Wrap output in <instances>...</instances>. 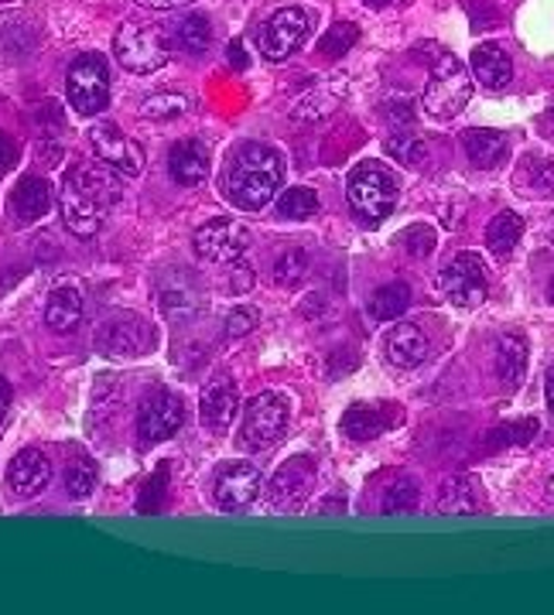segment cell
Masks as SVG:
<instances>
[{"label":"cell","mask_w":554,"mask_h":615,"mask_svg":"<svg viewBox=\"0 0 554 615\" xmlns=\"http://www.w3.org/2000/svg\"><path fill=\"white\" fill-rule=\"evenodd\" d=\"M398 196H401V181L380 161L356 164L350 172V181H345V199H350L353 212L366 226L383 223L398 209Z\"/></svg>","instance_id":"7a4b0ae2"},{"label":"cell","mask_w":554,"mask_h":615,"mask_svg":"<svg viewBox=\"0 0 554 615\" xmlns=\"http://www.w3.org/2000/svg\"><path fill=\"white\" fill-rule=\"evenodd\" d=\"M97 479H100V472L89 459H73V462H68V468H65V489H68L73 500H86V495H92Z\"/></svg>","instance_id":"1f68e13d"},{"label":"cell","mask_w":554,"mask_h":615,"mask_svg":"<svg viewBox=\"0 0 554 615\" xmlns=\"http://www.w3.org/2000/svg\"><path fill=\"white\" fill-rule=\"evenodd\" d=\"M428 336H425V328L421 325H414V322H398L394 328L387 332L383 339V352H387V360L401 366V369H411V366H418L428 360Z\"/></svg>","instance_id":"e0dca14e"},{"label":"cell","mask_w":554,"mask_h":615,"mask_svg":"<svg viewBox=\"0 0 554 615\" xmlns=\"http://www.w3.org/2000/svg\"><path fill=\"white\" fill-rule=\"evenodd\" d=\"M277 212H281L285 219H312L315 212H318L315 188H305V185L288 188V192L277 199Z\"/></svg>","instance_id":"4dcf8cb0"},{"label":"cell","mask_w":554,"mask_h":615,"mask_svg":"<svg viewBox=\"0 0 554 615\" xmlns=\"http://www.w3.org/2000/svg\"><path fill=\"white\" fill-rule=\"evenodd\" d=\"M11 400H14V390L4 376H0V424H4V417L11 414Z\"/></svg>","instance_id":"60d3db41"},{"label":"cell","mask_w":554,"mask_h":615,"mask_svg":"<svg viewBox=\"0 0 554 615\" xmlns=\"http://www.w3.org/2000/svg\"><path fill=\"white\" fill-rule=\"evenodd\" d=\"M161 479H165V468H161L158 476L151 479V495H154V492H161ZM137 506H141V513H154L161 503H158V500H144V503H137Z\"/></svg>","instance_id":"b9f144b4"},{"label":"cell","mask_w":554,"mask_h":615,"mask_svg":"<svg viewBox=\"0 0 554 615\" xmlns=\"http://www.w3.org/2000/svg\"><path fill=\"white\" fill-rule=\"evenodd\" d=\"M178 45L185 52H205L213 45V25H210V17L205 14H189V17H181V25H178Z\"/></svg>","instance_id":"f546056e"},{"label":"cell","mask_w":554,"mask_h":615,"mask_svg":"<svg viewBox=\"0 0 554 615\" xmlns=\"http://www.w3.org/2000/svg\"><path fill=\"white\" fill-rule=\"evenodd\" d=\"M411 304V291L407 284H387V288H377L374 294H369V318L377 322H394L407 312Z\"/></svg>","instance_id":"4316f807"},{"label":"cell","mask_w":554,"mask_h":615,"mask_svg":"<svg viewBox=\"0 0 554 615\" xmlns=\"http://www.w3.org/2000/svg\"><path fill=\"white\" fill-rule=\"evenodd\" d=\"M524 366H527V346L520 336H503L496 342V369L506 380V387H517L520 376H524Z\"/></svg>","instance_id":"83f0119b"},{"label":"cell","mask_w":554,"mask_h":615,"mask_svg":"<svg viewBox=\"0 0 554 615\" xmlns=\"http://www.w3.org/2000/svg\"><path fill=\"white\" fill-rule=\"evenodd\" d=\"M398 417H401V414L390 417L387 407H377V404H353L350 411L342 414V431H345V438H353V441H374V438L383 435Z\"/></svg>","instance_id":"7402d4cb"},{"label":"cell","mask_w":554,"mask_h":615,"mask_svg":"<svg viewBox=\"0 0 554 615\" xmlns=\"http://www.w3.org/2000/svg\"><path fill=\"white\" fill-rule=\"evenodd\" d=\"M89 145L103 164H110L113 172H121L127 178L141 175L144 164H148L144 148L137 145V140H130L117 124H97L89 130Z\"/></svg>","instance_id":"30bf717a"},{"label":"cell","mask_w":554,"mask_h":615,"mask_svg":"<svg viewBox=\"0 0 554 615\" xmlns=\"http://www.w3.org/2000/svg\"><path fill=\"white\" fill-rule=\"evenodd\" d=\"M250 229L237 219H210L202 223L192 236V247L210 264H234L250 250Z\"/></svg>","instance_id":"9c48e42d"},{"label":"cell","mask_w":554,"mask_h":615,"mask_svg":"<svg viewBox=\"0 0 554 615\" xmlns=\"http://www.w3.org/2000/svg\"><path fill=\"white\" fill-rule=\"evenodd\" d=\"M141 8H151V11H175V8H185L192 4V0H137Z\"/></svg>","instance_id":"ab89813d"},{"label":"cell","mask_w":554,"mask_h":615,"mask_svg":"<svg viewBox=\"0 0 554 615\" xmlns=\"http://www.w3.org/2000/svg\"><path fill=\"white\" fill-rule=\"evenodd\" d=\"M65 181H73L83 196H89L92 202H100L106 212L121 202V196H124V188H121V178H117V172L110 168V164H97V161H83V164H76L73 172L65 175Z\"/></svg>","instance_id":"2e32d148"},{"label":"cell","mask_w":554,"mask_h":615,"mask_svg":"<svg viewBox=\"0 0 554 615\" xmlns=\"http://www.w3.org/2000/svg\"><path fill=\"white\" fill-rule=\"evenodd\" d=\"M469 65H473V76L482 89H503L514 76V62L500 49V45H479L469 59Z\"/></svg>","instance_id":"44dd1931"},{"label":"cell","mask_w":554,"mask_h":615,"mask_svg":"<svg viewBox=\"0 0 554 615\" xmlns=\"http://www.w3.org/2000/svg\"><path fill=\"white\" fill-rule=\"evenodd\" d=\"M229 59H234V65H237V68H243V65H247V62H243V52H240V41L229 45Z\"/></svg>","instance_id":"ee69618b"},{"label":"cell","mask_w":554,"mask_h":615,"mask_svg":"<svg viewBox=\"0 0 554 615\" xmlns=\"http://www.w3.org/2000/svg\"><path fill=\"white\" fill-rule=\"evenodd\" d=\"M219 181H223L226 199L237 209L257 212L277 196V188L285 185V158L281 151L250 140V145H240L229 154V164Z\"/></svg>","instance_id":"6da1fadb"},{"label":"cell","mask_w":554,"mask_h":615,"mask_svg":"<svg viewBox=\"0 0 554 615\" xmlns=\"http://www.w3.org/2000/svg\"><path fill=\"white\" fill-rule=\"evenodd\" d=\"M438 291L455 308H476L487 298V267L479 253H458L452 264L438 274Z\"/></svg>","instance_id":"ba28073f"},{"label":"cell","mask_w":554,"mask_h":615,"mask_svg":"<svg viewBox=\"0 0 554 615\" xmlns=\"http://www.w3.org/2000/svg\"><path fill=\"white\" fill-rule=\"evenodd\" d=\"M421 500V492L414 482H398V486H390V492L383 495V513H411L414 506H418Z\"/></svg>","instance_id":"d590c367"},{"label":"cell","mask_w":554,"mask_h":615,"mask_svg":"<svg viewBox=\"0 0 554 615\" xmlns=\"http://www.w3.org/2000/svg\"><path fill=\"white\" fill-rule=\"evenodd\" d=\"M65 100L73 103L76 113L97 116L110 103V68L100 55H83L68 68L65 79Z\"/></svg>","instance_id":"5b68a950"},{"label":"cell","mask_w":554,"mask_h":615,"mask_svg":"<svg viewBox=\"0 0 554 615\" xmlns=\"http://www.w3.org/2000/svg\"><path fill=\"white\" fill-rule=\"evenodd\" d=\"M229 284H234L237 294H247L253 288V271L247 264H240V260H234V271H229Z\"/></svg>","instance_id":"74e56055"},{"label":"cell","mask_w":554,"mask_h":615,"mask_svg":"<svg viewBox=\"0 0 554 615\" xmlns=\"http://www.w3.org/2000/svg\"><path fill=\"white\" fill-rule=\"evenodd\" d=\"M45 322H49L52 332L73 336L83 322V294L76 288H59L49 298V308H45Z\"/></svg>","instance_id":"603a6c76"},{"label":"cell","mask_w":554,"mask_h":615,"mask_svg":"<svg viewBox=\"0 0 554 615\" xmlns=\"http://www.w3.org/2000/svg\"><path fill=\"white\" fill-rule=\"evenodd\" d=\"M59 212H62L65 229L73 236H83V240L97 236L106 223V209L100 202H92L89 196H83L73 181H62L59 188Z\"/></svg>","instance_id":"5bb4252c"},{"label":"cell","mask_w":554,"mask_h":615,"mask_svg":"<svg viewBox=\"0 0 554 615\" xmlns=\"http://www.w3.org/2000/svg\"><path fill=\"white\" fill-rule=\"evenodd\" d=\"M547 486H551V492H554V476H551V482H547Z\"/></svg>","instance_id":"7dc6e473"},{"label":"cell","mask_w":554,"mask_h":615,"mask_svg":"<svg viewBox=\"0 0 554 615\" xmlns=\"http://www.w3.org/2000/svg\"><path fill=\"white\" fill-rule=\"evenodd\" d=\"M52 202H55L52 185L45 181V178H38V175H25V178L14 185L11 209L17 212L21 223H35V219H41V216H49Z\"/></svg>","instance_id":"d6986e66"},{"label":"cell","mask_w":554,"mask_h":615,"mask_svg":"<svg viewBox=\"0 0 554 615\" xmlns=\"http://www.w3.org/2000/svg\"><path fill=\"white\" fill-rule=\"evenodd\" d=\"M168 168L178 185H199L210 178V151H205L202 140H178L172 148Z\"/></svg>","instance_id":"ffe728a7"},{"label":"cell","mask_w":554,"mask_h":615,"mask_svg":"<svg viewBox=\"0 0 554 615\" xmlns=\"http://www.w3.org/2000/svg\"><path fill=\"white\" fill-rule=\"evenodd\" d=\"M462 148H466L476 168H496L506 158V137L500 130H469L462 137Z\"/></svg>","instance_id":"d4e9b609"},{"label":"cell","mask_w":554,"mask_h":615,"mask_svg":"<svg viewBox=\"0 0 554 615\" xmlns=\"http://www.w3.org/2000/svg\"><path fill=\"white\" fill-rule=\"evenodd\" d=\"M312 25H315V17H312L309 11H302V8H281V11H274V14L264 21L261 35H257L261 52H264L270 62H281V59L294 55V52L309 41Z\"/></svg>","instance_id":"52a82bcc"},{"label":"cell","mask_w":554,"mask_h":615,"mask_svg":"<svg viewBox=\"0 0 554 615\" xmlns=\"http://www.w3.org/2000/svg\"><path fill=\"white\" fill-rule=\"evenodd\" d=\"M473 97V76L469 68L462 65L452 52L438 49L435 65H431V79L425 86V110L435 121H452L462 110H466Z\"/></svg>","instance_id":"3957f363"},{"label":"cell","mask_w":554,"mask_h":615,"mask_svg":"<svg viewBox=\"0 0 554 615\" xmlns=\"http://www.w3.org/2000/svg\"><path fill=\"white\" fill-rule=\"evenodd\" d=\"M14 164H17V145L8 134H0V175L14 172Z\"/></svg>","instance_id":"f35d334b"},{"label":"cell","mask_w":554,"mask_h":615,"mask_svg":"<svg viewBox=\"0 0 554 615\" xmlns=\"http://www.w3.org/2000/svg\"><path fill=\"white\" fill-rule=\"evenodd\" d=\"M113 55L127 73H158L168 65V35L158 25H144V21H124L113 35Z\"/></svg>","instance_id":"277c9868"},{"label":"cell","mask_w":554,"mask_h":615,"mask_svg":"<svg viewBox=\"0 0 554 615\" xmlns=\"http://www.w3.org/2000/svg\"><path fill=\"white\" fill-rule=\"evenodd\" d=\"M49 479H52V462L45 459L41 448H25L8 465V486L17 500H35V495L45 492Z\"/></svg>","instance_id":"9a60e30c"},{"label":"cell","mask_w":554,"mask_h":615,"mask_svg":"<svg viewBox=\"0 0 554 615\" xmlns=\"http://www.w3.org/2000/svg\"><path fill=\"white\" fill-rule=\"evenodd\" d=\"M551 301H554V277H551Z\"/></svg>","instance_id":"bcb514c9"},{"label":"cell","mask_w":554,"mask_h":615,"mask_svg":"<svg viewBox=\"0 0 554 615\" xmlns=\"http://www.w3.org/2000/svg\"><path fill=\"white\" fill-rule=\"evenodd\" d=\"M547 404H551V411H554V373L547 376Z\"/></svg>","instance_id":"f6af8a7d"},{"label":"cell","mask_w":554,"mask_h":615,"mask_svg":"<svg viewBox=\"0 0 554 615\" xmlns=\"http://www.w3.org/2000/svg\"><path fill=\"white\" fill-rule=\"evenodd\" d=\"M59 161H62V148H59V145H41V164L55 168Z\"/></svg>","instance_id":"7bdbcfd3"},{"label":"cell","mask_w":554,"mask_h":615,"mask_svg":"<svg viewBox=\"0 0 554 615\" xmlns=\"http://www.w3.org/2000/svg\"><path fill=\"white\" fill-rule=\"evenodd\" d=\"M312 486H315V462L309 455L288 459L267 482V506L270 510H298L309 500Z\"/></svg>","instance_id":"8fae6325"},{"label":"cell","mask_w":554,"mask_h":615,"mask_svg":"<svg viewBox=\"0 0 554 615\" xmlns=\"http://www.w3.org/2000/svg\"><path fill=\"white\" fill-rule=\"evenodd\" d=\"M257 322H261V312L257 308H234V312H229V322H226V336L229 339H240V336H247V332H253V328H257Z\"/></svg>","instance_id":"8d00e7d4"},{"label":"cell","mask_w":554,"mask_h":615,"mask_svg":"<svg viewBox=\"0 0 554 615\" xmlns=\"http://www.w3.org/2000/svg\"><path fill=\"white\" fill-rule=\"evenodd\" d=\"M305 274H309V253H302V250H288L281 260H277V267H274V280L285 284V288L302 284Z\"/></svg>","instance_id":"836d02e7"},{"label":"cell","mask_w":554,"mask_h":615,"mask_svg":"<svg viewBox=\"0 0 554 615\" xmlns=\"http://www.w3.org/2000/svg\"><path fill=\"white\" fill-rule=\"evenodd\" d=\"M520 240H524V219L517 216V212H496V216L487 223V247L500 260L511 256Z\"/></svg>","instance_id":"484cf974"},{"label":"cell","mask_w":554,"mask_h":615,"mask_svg":"<svg viewBox=\"0 0 554 615\" xmlns=\"http://www.w3.org/2000/svg\"><path fill=\"white\" fill-rule=\"evenodd\" d=\"M387 154L398 158L401 164L418 168V164H425V158H428V145L414 130H398V134L387 137Z\"/></svg>","instance_id":"f1b7e54d"},{"label":"cell","mask_w":554,"mask_h":615,"mask_svg":"<svg viewBox=\"0 0 554 615\" xmlns=\"http://www.w3.org/2000/svg\"><path fill=\"white\" fill-rule=\"evenodd\" d=\"M240 407V390L234 380H213L210 387L202 390V400H199V414H202V424L210 431H226L229 421H234Z\"/></svg>","instance_id":"ac0fdd59"},{"label":"cell","mask_w":554,"mask_h":615,"mask_svg":"<svg viewBox=\"0 0 554 615\" xmlns=\"http://www.w3.org/2000/svg\"><path fill=\"white\" fill-rule=\"evenodd\" d=\"M185 421V407L175 393H154L141 417H137V444L141 448H151V444H161L168 441Z\"/></svg>","instance_id":"4fadbf2b"},{"label":"cell","mask_w":554,"mask_h":615,"mask_svg":"<svg viewBox=\"0 0 554 615\" xmlns=\"http://www.w3.org/2000/svg\"><path fill=\"white\" fill-rule=\"evenodd\" d=\"M261 489H264L261 468L250 465V462H234V465L219 468L213 500L223 513H237V510H247L253 500H257Z\"/></svg>","instance_id":"7c38bea8"},{"label":"cell","mask_w":554,"mask_h":615,"mask_svg":"<svg viewBox=\"0 0 554 615\" xmlns=\"http://www.w3.org/2000/svg\"><path fill=\"white\" fill-rule=\"evenodd\" d=\"M97 346L106 356H134V352H141V325L134 318H110L100 328Z\"/></svg>","instance_id":"cb8c5ba5"},{"label":"cell","mask_w":554,"mask_h":615,"mask_svg":"<svg viewBox=\"0 0 554 615\" xmlns=\"http://www.w3.org/2000/svg\"><path fill=\"white\" fill-rule=\"evenodd\" d=\"M288 428V404L281 393H257L247 404L243 411V428H240V448H250V452H257V448H267L274 444L277 438L285 435Z\"/></svg>","instance_id":"8992f818"},{"label":"cell","mask_w":554,"mask_h":615,"mask_svg":"<svg viewBox=\"0 0 554 615\" xmlns=\"http://www.w3.org/2000/svg\"><path fill=\"white\" fill-rule=\"evenodd\" d=\"M185 110H189V100L178 97V92H158V97L144 100L137 113L148 116V121H175Z\"/></svg>","instance_id":"d6a6232c"},{"label":"cell","mask_w":554,"mask_h":615,"mask_svg":"<svg viewBox=\"0 0 554 615\" xmlns=\"http://www.w3.org/2000/svg\"><path fill=\"white\" fill-rule=\"evenodd\" d=\"M356 38H360V28L353 25V21H339V25H332V32L318 41V49H322V55L339 59L345 49H353Z\"/></svg>","instance_id":"e575fe53"}]
</instances>
